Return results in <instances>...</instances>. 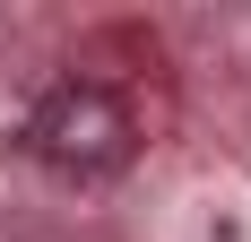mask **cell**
<instances>
[{
  "instance_id": "1",
  "label": "cell",
  "mask_w": 251,
  "mask_h": 242,
  "mask_svg": "<svg viewBox=\"0 0 251 242\" xmlns=\"http://www.w3.org/2000/svg\"><path fill=\"white\" fill-rule=\"evenodd\" d=\"M130 147H139V121L113 87H52L35 113H26V156L61 182H96V173H122Z\"/></svg>"
}]
</instances>
